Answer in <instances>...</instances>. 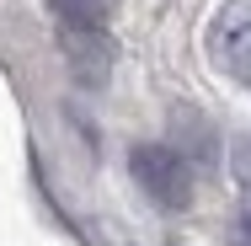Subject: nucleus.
Returning a JSON list of instances; mask_svg holds the SVG:
<instances>
[{
    "instance_id": "nucleus-1",
    "label": "nucleus",
    "mask_w": 251,
    "mask_h": 246,
    "mask_svg": "<svg viewBox=\"0 0 251 246\" xmlns=\"http://www.w3.org/2000/svg\"><path fill=\"white\" fill-rule=\"evenodd\" d=\"M128 171H134V182H139V193L150 198L155 209H187L193 203V166L176 155V150L166 145H134L128 150Z\"/></svg>"
},
{
    "instance_id": "nucleus-2",
    "label": "nucleus",
    "mask_w": 251,
    "mask_h": 246,
    "mask_svg": "<svg viewBox=\"0 0 251 246\" xmlns=\"http://www.w3.org/2000/svg\"><path fill=\"white\" fill-rule=\"evenodd\" d=\"M208 59L235 86H251V0H230L208 27Z\"/></svg>"
},
{
    "instance_id": "nucleus-3",
    "label": "nucleus",
    "mask_w": 251,
    "mask_h": 246,
    "mask_svg": "<svg viewBox=\"0 0 251 246\" xmlns=\"http://www.w3.org/2000/svg\"><path fill=\"white\" fill-rule=\"evenodd\" d=\"M166 145L176 150L193 171H214V161H219V134H214V123L193 112V107H176L171 112V139Z\"/></svg>"
},
{
    "instance_id": "nucleus-4",
    "label": "nucleus",
    "mask_w": 251,
    "mask_h": 246,
    "mask_svg": "<svg viewBox=\"0 0 251 246\" xmlns=\"http://www.w3.org/2000/svg\"><path fill=\"white\" fill-rule=\"evenodd\" d=\"M64 54H70V70L80 86H101L112 75V43L107 32H64Z\"/></svg>"
},
{
    "instance_id": "nucleus-5",
    "label": "nucleus",
    "mask_w": 251,
    "mask_h": 246,
    "mask_svg": "<svg viewBox=\"0 0 251 246\" xmlns=\"http://www.w3.org/2000/svg\"><path fill=\"white\" fill-rule=\"evenodd\" d=\"M64 32H107L112 0H49Z\"/></svg>"
},
{
    "instance_id": "nucleus-6",
    "label": "nucleus",
    "mask_w": 251,
    "mask_h": 246,
    "mask_svg": "<svg viewBox=\"0 0 251 246\" xmlns=\"http://www.w3.org/2000/svg\"><path fill=\"white\" fill-rule=\"evenodd\" d=\"M230 177H235V188H241V203L251 209V134H241V139L230 145Z\"/></svg>"
},
{
    "instance_id": "nucleus-7",
    "label": "nucleus",
    "mask_w": 251,
    "mask_h": 246,
    "mask_svg": "<svg viewBox=\"0 0 251 246\" xmlns=\"http://www.w3.org/2000/svg\"><path fill=\"white\" fill-rule=\"evenodd\" d=\"M225 246H251V209L230 225V241H225Z\"/></svg>"
}]
</instances>
